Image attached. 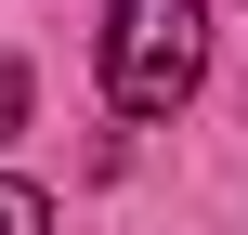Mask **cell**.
I'll use <instances>...</instances> for the list:
<instances>
[{"mask_svg":"<svg viewBox=\"0 0 248 235\" xmlns=\"http://www.w3.org/2000/svg\"><path fill=\"white\" fill-rule=\"evenodd\" d=\"M0 235H52V196H39V183H13V170H0Z\"/></svg>","mask_w":248,"mask_h":235,"instance_id":"cell-2","label":"cell"},{"mask_svg":"<svg viewBox=\"0 0 248 235\" xmlns=\"http://www.w3.org/2000/svg\"><path fill=\"white\" fill-rule=\"evenodd\" d=\"M209 78V0H105V105L183 118Z\"/></svg>","mask_w":248,"mask_h":235,"instance_id":"cell-1","label":"cell"},{"mask_svg":"<svg viewBox=\"0 0 248 235\" xmlns=\"http://www.w3.org/2000/svg\"><path fill=\"white\" fill-rule=\"evenodd\" d=\"M13 131H26V65L0 52V144H13Z\"/></svg>","mask_w":248,"mask_h":235,"instance_id":"cell-3","label":"cell"}]
</instances>
